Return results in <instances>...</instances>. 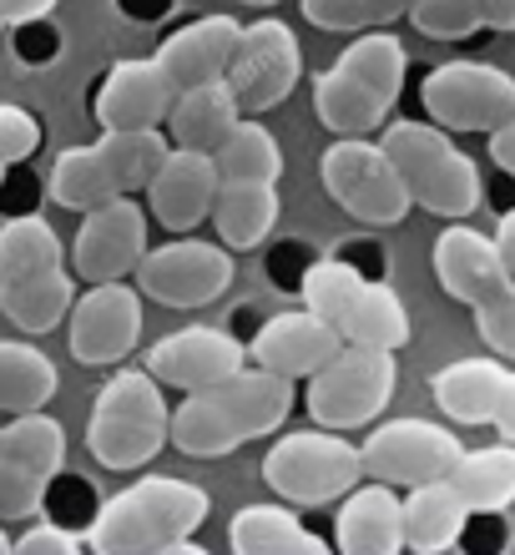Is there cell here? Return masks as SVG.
Segmentation results:
<instances>
[{"label": "cell", "mask_w": 515, "mask_h": 555, "mask_svg": "<svg viewBox=\"0 0 515 555\" xmlns=\"http://www.w3.org/2000/svg\"><path fill=\"white\" fill-rule=\"evenodd\" d=\"M294 379H283L273 369H237L218 384L188 389V399L172 410L167 444H177L192 460H218L233 454L258 435H273L294 414Z\"/></svg>", "instance_id": "6da1fadb"}, {"label": "cell", "mask_w": 515, "mask_h": 555, "mask_svg": "<svg viewBox=\"0 0 515 555\" xmlns=\"http://www.w3.org/2000/svg\"><path fill=\"white\" fill-rule=\"evenodd\" d=\"M207 511L213 500L203 485L147 475L96 511L87 545L96 555H203L192 545V530L207 520Z\"/></svg>", "instance_id": "7a4b0ae2"}, {"label": "cell", "mask_w": 515, "mask_h": 555, "mask_svg": "<svg viewBox=\"0 0 515 555\" xmlns=\"http://www.w3.org/2000/svg\"><path fill=\"white\" fill-rule=\"evenodd\" d=\"M429 268L445 298L471 308L475 334L486 338L490 353H501L515 364V268L505 263V253L495 248V237L480 228H445L429 248Z\"/></svg>", "instance_id": "3957f363"}, {"label": "cell", "mask_w": 515, "mask_h": 555, "mask_svg": "<svg viewBox=\"0 0 515 555\" xmlns=\"http://www.w3.org/2000/svg\"><path fill=\"white\" fill-rule=\"evenodd\" d=\"M379 146L384 157L395 162V172L404 177L410 203L435 212V218H450V222L471 218L480 207V197H486L480 167L435 121H389Z\"/></svg>", "instance_id": "277c9868"}, {"label": "cell", "mask_w": 515, "mask_h": 555, "mask_svg": "<svg viewBox=\"0 0 515 555\" xmlns=\"http://www.w3.org/2000/svg\"><path fill=\"white\" fill-rule=\"evenodd\" d=\"M167 146L172 142L163 137V127H147V132H102V142L72 146L51 167V203L72 207V212H87V207H102L112 197L147 192L152 172L167 157Z\"/></svg>", "instance_id": "5b68a950"}, {"label": "cell", "mask_w": 515, "mask_h": 555, "mask_svg": "<svg viewBox=\"0 0 515 555\" xmlns=\"http://www.w3.org/2000/svg\"><path fill=\"white\" fill-rule=\"evenodd\" d=\"M167 429H172V410L163 399V384L147 369H121L91 404L87 450L106 469H142L163 454Z\"/></svg>", "instance_id": "8992f818"}, {"label": "cell", "mask_w": 515, "mask_h": 555, "mask_svg": "<svg viewBox=\"0 0 515 555\" xmlns=\"http://www.w3.org/2000/svg\"><path fill=\"white\" fill-rule=\"evenodd\" d=\"M304 308H313L344 344H369V349H404L410 344V313L389 283L364 278L349 263H313L304 273Z\"/></svg>", "instance_id": "52a82bcc"}, {"label": "cell", "mask_w": 515, "mask_h": 555, "mask_svg": "<svg viewBox=\"0 0 515 555\" xmlns=\"http://www.w3.org/2000/svg\"><path fill=\"white\" fill-rule=\"evenodd\" d=\"M395 349H369V344H344L319 374H309L304 410L324 429H359L384 414L395 399Z\"/></svg>", "instance_id": "ba28073f"}, {"label": "cell", "mask_w": 515, "mask_h": 555, "mask_svg": "<svg viewBox=\"0 0 515 555\" xmlns=\"http://www.w3.org/2000/svg\"><path fill=\"white\" fill-rule=\"evenodd\" d=\"M66 465V429L51 414H11L0 429V526H30Z\"/></svg>", "instance_id": "9c48e42d"}, {"label": "cell", "mask_w": 515, "mask_h": 555, "mask_svg": "<svg viewBox=\"0 0 515 555\" xmlns=\"http://www.w3.org/2000/svg\"><path fill=\"white\" fill-rule=\"evenodd\" d=\"M263 480L288 505H329V500L349 495L353 485L364 480V460H359V444L329 435L319 424V429H304V435H283L268 450Z\"/></svg>", "instance_id": "30bf717a"}, {"label": "cell", "mask_w": 515, "mask_h": 555, "mask_svg": "<svg viewBox=\"0 0 515 555\" xmlns=\"http://www.w3.org/2000/svg\"><path fill=\"white\" fill-rule=\"evenodd\" d=\"M420 106L445 132H495L515 121V72L495 61H445L420 81Z\"/></svg>", "instance_id": "8fae6325"}, {"label": "cell", "mask_w": 515, "mask_h": 555, "mask_svg": "<svg viewBox=\"0 0 515 555\" xmlns=\"http://www.w3.org/2000/svg\"><path fill=\"white\" fill-rule=\"evenodd\" d=\"M319 177H324L329 197L353 222H369V228H395L414 207L404 177L395 172V162L384 157V146L369 142V137H339L319 162Z\"/></svg>", "instance_id": "7c38bea8"}, {"label": "cell", "mask_w": 515, "mask_h": 555, "mask_svg": "<svg viewBox=\"0 0 515 555\" xmlns=\"http://www.w3.org/2000/svg\"><path fill=\"white\" fill-rule=\"evenodd\" d=\"M298 76H304V51H298L294 30L283 21H253V26L237 30V46L228 56L222 81L237 96V112L258 117V112L294 96Z\"/></svg>", "instance_id": "4fadbf2b"}, {"label": "cell", "mask_w": 515, "mask_h": 555, "mask_svg": "<svg viewBox=\"0 0 515 555\" xmlns=\"http://www.w3.org/2000/svg\"><path fill=\"white\" fill-rule=\"evenodd\" d=\"M460 450L465 444H460L455 429H445L435 420H389L364 439L359 460H364L369 480H384L395 490H414L425 480H445L455 469Z\"/></svg>", "instance_id": "5bb4252c"}, {"label": "cell", "mask_w": 515, "mask_h": 555, "mask_svg": "<svg viewBox=\"0 0 515 555\" xmlns=\"http://www.w3.org/2000/svg\"><path fill=\"white\" fill-rule=\"evenodd\" d=\"M429 399L450 424H490L515 439V364L501 353L455 359L429 374Z\"/></svg>", "instance_id": "9a60e30c"}, {"label": "cell", "mask_w": 515, "mask_h": 555, "mask_svg": "<svg viewBox=\"0 0 515 555\" xmlns=\"http://www.w3.org/2000/svg\"><path fill=\"white\" fill-rule=\"evenodd\" d=\"M228 283H233V258L218 243L177 237L163 248H147L142 263H137V288L167 308H203L213 298H222Z\"/></svg>", "instance_id": "2e32d148"}, {"label": "cell", "mask_w": 515, "mask_h": 555, "mask_svg": "<svg viewBox=\"0 0 515 555\" xmlns=\"http://www.w3.org/2000/svg\"><path fill=\"white\" fill-rule=\"evenodd\" d=\"M72 359L87 369L121 364L142 338V288H127V278L91 283L72 304Z\"/></svg>", "instance_id": "e0dca14e"}, {"label": "cell", "mask_w": 515, "mask_h": 555, "mask_svg": "<svg viewBox=\"0 0 515 555\" xmlns=\"http://www.w3.org/2000/svg\"><path fill=\"white\" fill-rule=\"evenodd\" d=\"M147 253V207L137 197H112L81 212V233L72 243V263L81 283H112L137 273Z\"/></svg>", "instance_id": "ac0fdd59"}, {"label": "cell", "mask_w": 515, "mask_h": 555, "mask_svg": "<svg viewBox=\"0 0 515 555\" xmlns=\"http://www.w3.org/2000/svg\"><path fill=\"white\" fill-rule=\"evenodd\" d=\"M218 188H222V177H218L213 152L167 146L163 167L147 182V212L163 222V233H192V228H203V218H213Z\"/></svg>", "instance_id": "d6986e66"}, {"label": "cell", "mask_w": 515, "mask_h": 555, "mask_svg": "<svg viewBox=\"0 0 515 555\" xmlns=\"http://www.w3.org/2000/svg\"><path fill=\"white\" fill-rule=\"evenodd\" d=\"M172 102H177L172 76L152 56V61H117L102 76L91 112L102 121V132H147V127H163Z\"/></svg>", "instance_id": "ffe728a7"}, {"label": "cell", "mask_w": 515, "mask_h": 555, "mask_svg": "<svg viewBox=\"0 0 515 555\" xmlns=\"http://www.w3.org/2000/svg\"><path fill=\"white\" fill-rule=\"evenodd\" d=\"M344 349V338L334 334V323H324L313 308L298 313H273V319L253 334L248 359L258 369H273L283 379H309Z\"/></svg>", "instance_id": "44dd1931"}, {"label": "cell", "mask_w": 515, "mask_h": 555, "mask_svg": "<svg viewBox=\"0 0 515 555\" xmlns=\"http://www.w3.org/2000/svg\"><path fill=\"white\" fill-rule=\"evenodd\" d=\"M248 359V349L222 328H177V334L157 338L147 353V374L172 389H203L228 374H237Z\"/></svg>", "instance_id": "7402d4cb"}, {"label": "cell", "mask_w": 515, "mask_h": 555, "mask_svg": "<svg viewBox=\"0 0 515 555\" xmlns=\"http://www.w3.org/2000/svg\"><path fill=\"white\" fill-rule=\"evenodd\" d=\"M334 545L344 555H395L404 551V500L395 495V485H353L344 495L339 526H334Z\"/></svg>", "instance_id": "603a6c76"}, {"label": "cell", "mask_w": 515, "mask_h": 555, "mask_svg": "<svg viewBox=\"0 0 515 555\" xmlns=\"http://www.w3.org/2000/svg\"><path fill=\"white\" fill-rule=\"evenodd\" d=\"M237 21L233 15H203V21H192V26L172 30L163 46H157V66L172 76L177 91L188 87H203V81H218L228 72V56H233L237 46Z\"/></svg>", "instance_id": "cb8c5ba5"}, {"label": "cell", "mask_w": 515, "mask_h": 555, "mask_svg": "<svg viewBox=\"0 0 515 555\" xmlns=\"http://www.w3.org/2000/svg\"><path fill=\"white\" fill-rule=\"evenodd\" d=\"M471 526V505L460 500L450 480H425L404 495V545L420 555L455 551L460 535Z\"/></svg>", "instance_id": "d4e9b609"}, {"label": "cell", "mask_w": 515, "mask_h": 555, "mask_svg": "<svg viewBox=\"0 0 515 555\" xmlns=\"http://www.w3.org/2000/svg\"><path fill=\"white\" fill-rule=\"evenodd\" d=\"M313 112H319V121H324L334 137H369L389 121L395 102H384L369 81H359V76L344 72L339 61H334V66L313 81Z\"/></svg>", "instance_id": "484cf974"}, {"label": "cell", "mask_w": 515, "mask_h": 555, "mask_svg": "<svg viewBox=\"0 0 515 555\" xmlns=\"http://www.w3.org/2000/svg\"><path fill=\"white\" fill-rule=\"evenodd\" d=\"M76 304V278L66 268H36V273L0 278V313L26 328V334H46L56 328Z\"/></svg>", "instance_id": "4316f807"}, {"label": "cell", "mask_w": 515, "mask_h": 555, "mask_svg": "<svg viewBox=\"0 0 515 555\" xmlns=\"http://www.w3.org/2000/svg\"><path fill=\"white\" fill-rule=\"evenodd\" d=\"M279 222V182H222L213 203V228L222 248L248 253L263 248V237Z\"/></svg>", "instance_id": "83f0119b"}, {"label": "cell", "mask_w": 515, "mask_h": 555, "mask_svg": "<svg viewBox=\"0 0 515 555\" xmlns=\"http://www.w3.org/2000/svg\"><path fill=\"white\" fill-rule=\"evenodd\" d=\"M445 480L460 490L471 515H501L515 505V439L486 444V450H460L455 469Z\"/></svg>", "instance_id": "f1b7e54d"}, {"label": "cell", "mask_w": 515, "mask_h": 555, "mask_svg": "<svg viewBox=\"0 0 515 555\" xmlns=\"http://www.w3.org/2000/svg\"><path fill=\"white\" fill-rule=\"evenodd\" d=\"M237 96L228 91V81H203V87L177 91L172 112H167V132H172V146H197V152H213L222 137L237 127Z\"/></svg>", "instance_id": "f546056e"}, {"label": "cell", "mask_w": 515, "mask_h": 555, "mask_svg": "<svg viewBox=\"0 0 515 555\" xmlns=\"http://www.w3.org/2000/svg\"><path fill=\"white\" fill-rule=\"evenodd\" d=\"M237 555H324V535L298 526L288 505H243L228 526Z\"/></svg>", "instance_id": "4dcf8cb0"}, {"label": "cell", "mask_w": 515, "mask_h": 555, "mask_svg": "<svg viewBox=\"0 0 515 555\" xmlns=\"http://www.w3.org/2000/svg\"><path fill=\"white\" fill-rule=\"evenodd\" d=\"M213 162H218L222 182H279L283 177V152L273 142L263 121L237 117V127L213 146Z\"/></svg>", "instance_id": "1f68e13d"}, {"label": "cell", "mask_w": 515, "mask_h": 555, "mask_svg": "<svg viewBox=\"0 0 515 555\" xmlns=\"http://www.w3.org/2000/svg\"><path fill=\"white\" fill-rule=\"evenodd\" d=\"M51 395H56V364L30 344H5L0 338V414L46 410Z\"/></svg>", "instance_id": "d6a6232c"}, {"label": "cell", "mask_w": 515, "mask_h": 555, "mask_svg": "<svg viewBox=\"0 0 515 555\" xmlns=\"http://www.w3.org/2000/svg\"><path fill=\"white\" fill-rule=\"evenodd\" d=\"M339 66H344V72H353L359 81H369V87L379 91L384 102H399V91H404V66H410V56H404L399 36H389V30H369V36H359V41L344 51Z\"/></svg>", "instance_id": "836d02e7"}, {"label": "cell", "mask_w": 515, "mask_h": 555, "mask_svg": "<svg viewBox=\"0 0 515 555\" xmlns=\"http://www.w3.org/2000/svg\"><path fill=\"white\" fill-rule=\"evenodd\" d=\"M61 268V237L46 218H11L0 228V278Z\"/></svg>", "instance_id": "e575fe53"}, {"label": "cell", "mask_w": 515, "mask_h": 555, "mask_svg": "<svg viewBox=\"0 0 515 555\" xmlns=\"http://www.w3.org/2000/svg\"><path fill=\"white\" fill-rule=\"evenodd\" d=\"M304 21L319 30H379L410 15L414 0H298Z\"/></svg>", "instance_id": "d590c367"}, {"label": "cell", "mask_w": 515, "mask_h": 555, "mask_svg": "<svg viewBox=\"0 0 515 555\" xmlns=\"http://www.w3.org/2000/svg\"><path fill=\"white\" fill-rule=\"evenodd\" d=\"M410 26L429 41H465L475 30H486V15H480V0H414Z\"/></svg>", "instance_id": "8d00e7d4"}, {"label": "cell", "mask_w": 515, "mask_h": 555, "mask_svg": "<svg viewBox=\"0 0 515 555\" xmlns=\"http://www.w3.org/2000/svg\"><path fill=\"white\" fill-rule=\"evenodd\" d=\"M41 146V121L30 117L26 106H11L0 102V162H26L30 152Z\"/></svg>", "instance_id": "74e56055"}, {"label": "cell", "mask_w": 515, "mask_h": 555, "mask_svg": "<svg viewBox=\"0 0 515 555\" xmlns=\"http://www.w3.org/2000/svg\"><path fill=\"white\" fill-rule=\"evenodd\" d=\"M81 545H87V535H76V530H61V526H30L26 535H15L11 551L21 555H81Z\"/></svg>", "instance_id": "f35d334b"}, {"label": "cell", "mask_w": 515, "mask_h": 555, "mask_svg": "<svg viewBox=\"0 0 515 555\" xmlns=\"http://www.w3.org/2000/svg\"><path fill=\"white\" fill-rule=\"evenodd\" d=\"M51 11H56V0H0V21L5 26H26V21H41Z\"/></svg>", "instance_id": "ab89813d"}, {"label": "cell", "mask_w": 515, "mask_h": 555, "mask_svg": "<svg viewBox=\"0 0 515 555\" xmlns=\"http://www.w3.org/2000/svg\"><path fill=\"white\" fill-rule=\"evenodd\" d=\"M486 142H490V162H495L505 177H515V121H505V127L486 132Z\"/></svg>", "instance_id": "60d3db41"}, {"label": "cell", "mask_w": 515, "mask_h": 555, "mask_svg": "<svg viewBox=\"0 0 515 555\" xmlns=\"http://www.w3.org/2000/svg\"><path fill=\"white\" fill-rule=\"evenodd\" d=\"M480 15H486V30H495V36L515 30V0H480Z\"/></svg>", "instance_id": "b9f144b4"}, {"label": "cell", "mask_w": 515, "mask_h": 555, "mask_svg": "<svg viewBox=\"0 0 515 555\" xmlns=\"http://www.w3.org/2000/svg\"><path fill=\"white\" fill-rule=\"evenodd\" d=\"M0 555H11V535H5V526H0Z\"/></svg>", "instance_id": "7bdbcfd3"}, {"label": "cell", "mask_w": 515, "mask_h": 555, "mask_svg": "<svg viewBox=\"0 0 515 555\" xmlns=\"http://www.w3.org/2000/svg\"><path fill=\"white\" fill-rule=\"evenodd\" d=\"M243 5H279V0H243Z\"/></svg>", "instance_id": "ee69618b"}, {"label": "cell", "mask_w": 515, "mask_h": 555, "mask_svg": "<svg viewBox=\"0 0 515 555\" xmlns=\"http://www.w3.org/2000/svg\"><path fill=\"white\" fill-rule=\"evenodd\" d=\"M0 182H5V162H0Z\"/></svg>", "instance_id": "f6af8a7d"}, {"label": "cell", "mask_w": 515, "mask_h": 555, "mask_svg": "<svg viewBox=\"0 0 515 555\" xmlns=\"http://www.w3.org/2000/svg\"><path fill=\"white\" fill-rule=\"evenodd\" d=\"M0 26H5V21H0Z\"/></svg>", "instance_id": "bcb514c9"}]
</instances>
